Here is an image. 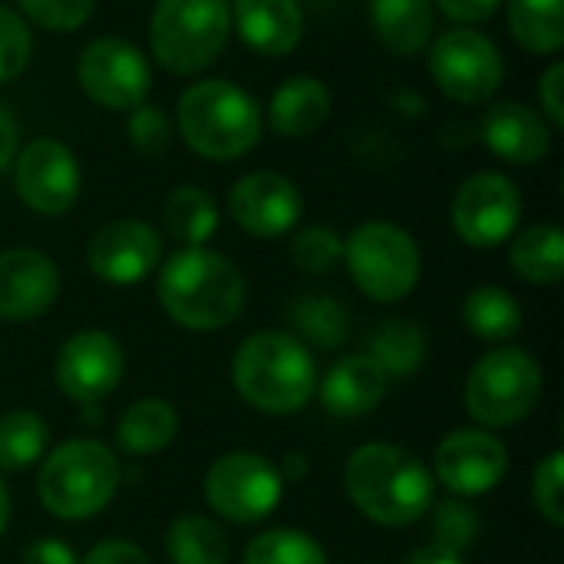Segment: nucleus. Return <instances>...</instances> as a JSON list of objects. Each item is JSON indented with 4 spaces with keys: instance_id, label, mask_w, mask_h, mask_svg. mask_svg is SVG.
I'll return each instance as SVG.
<instances>
[{
    "instance_id": "nucleus-1",
    "label": "nucleus",
    "mask_w": 564,
    "mask_h": 564,
    "mask_svg": "<svg viewBox=\"0 0 564 564\" xmlns=\"http://www.w3.org/2000/svg\"><path fill=\"white\" fill-rule=\"evenodd\" d=\"M350 502L377 525H410L433 509V473L426 463L390 443L360 446L344 469Z\"/></svg>"
},
{
    "instance_id": "nucleus-2",
    "label": "nucleus",
    "mask_w": 564,
    "mask_h": 564,
    "mask_svg": "<svg viewBox=\"0 0 564 564\" xmlns=\"http://www.w3.org/2000/svg\"><path fill=\"white\" fill-rule=\"evenodd\" d=\"M159 304L185 330L212 334L228 327L248 297L241 271L218 251L182 248L159 271Z\"/></svg>"
},
{
    "instance_id": "nucleus-3",
    "label": "nucleus",
    "mask_w": 564,
    "mask_h": 564,
    "mask_svg": "<svg viewBox=\"0 0 564 564\" xmlns=\"http://www.w3.org/2000/svg\"><path fill=\"white\" fill-rule=\"evenodd\" d=\"M235 390L261 413L288 416L307 406L317 390V364L304 340L284 330H258L241 340L231 364Z\"/></svg>"
},
{
    "instance_id": "nucleus-4",
    "label": "nucleus",
    "mask_w": 564,
    "mask_h": 564,
    "mask_svg": "<svg viewBox=\"0 0 564 564\" xmlns=\"http://www.w3.org/2000/svg\"><path fill=\"white\" fill-rule=\"evenodd\" d=\"M185 145L208 162H235L261 142L258 99L228 79H198L175 109Z\"/></svg>"
},
{
    "instance_id": "nucleus-5",
    "label": "nucleus",
    "mask_w": 564,
    "mask_h": 564,
    "mask_svg": "<svg viewBox=\"0 0 564 564\" xmlns=\"http://www.w3.org/2000/svg\"><path fill=\"white\" fill-rule=\"evenodd\" d=\"M119 489V463L96 440H69L40 466V502L50 516L79 522L102 512Z\"/></svg>"
},
{
    "instance_id": "nucleus-6",
    "label": "nucleus",
    "mask_w": 564,
    "mask_h": 564,
    "mask_svg": "<svg viewBox=\"0 0 564 564\" xmlns=\"http://www.w3.org/2000/svg\"><path fill=\"white\" fill-rule=\"evenodd\" d=\"M228 33V0H155L149 46L162 69L175 76H195L221 56Z\"/></svg>"
},
{
    "instance_id": "nucleus-7",
    "label": "nucleus",
    "mask_w": 564,
    "mask_h": 564,
    "mask_svg": "<svg viewBox=\"0 0 564 564\" xmlns=\"http://www.w3.org/2000/svg\"><path fill=\"white\" fill-rule=\"evenodd\" d=\"M344 264L354 284L380 304L403 301L413 294L423 274L420 245L393 221H364L344 238Z\"/></svg>"
},
{
    "instance_id": "nucleus-8",
    "label": "nucleus",
    "mask_w": 564,
    "mask_h": 564,
    "mask_svg": "<svg viewBox=\"0 0 564 564\" xmlns=\"http://www.w3.org/2000/svg\"><path fill=\"white\" fill-rule=\"evenodd\" d=\"M539 400L542 367L519 347H499L486 354L466 380V410L489 430L525 420Z\"/></svg>"
},
{
    "instance_id": "nucleus-9",
    "label": "nucleus",
    "mask_w": 564,
    "mask_h": 564,
    "mask_svg": "<svg viewBox=\"0 0 564 564\" xmlns=\"http://www.w3.org/2000/svg\"><path fill=\"white\" fill-rule=\"evenodd\" d=\"M430 73L446 99L463 106H482L502 89L506 63L499 46L486 33L473 26H456L433 40Z\"/></svg>"
},
{
    "instance_id": "nucleus-10",
    "label": "nucleus",
    "mask_w": 564,
    "mask_h": 564,
    "mask_svg": "<svg viewBox=\"0 0 564 564\" xmlns=\"http://www.w3.org/2000/svg\"><path fill=\"white\" fill-rule=\"evenodd\" d=\"M284 496L281 466L264 459L261 453L235 449L212 463L205 476V499L212 512L235 525H251L268 519Z\"/></svg>"
},
{
    "instance_id": "nucleus-11",
    "label": "nucleus",
    "mask_w": 564,
    "mask_h": 564,
    "mask_svg": "<svg viewBox=\"0 0 564 564\" xmlns=\"http://www.w3.org/2000/svg\"><path fill=\"white\" fill-rule=\"evenodd\" d=\"M76 83L96 106L129 112L149 99L152 66L135 43L122 36H99L83 46L76 59Z\"/></svg>"
},
{
    "instance_id": "nucleus-12",
    "label": "nucleus",
    "mask_w": 564,
    "mask_h": 564,
    "mask_svg": "<svg viewBox=\"0 0 564 564\" xmlns=\"http://www.w3.org/2000/svg\"><path fill=\"white\" fill-rule=\"evenodd\" d=\"M449 218L469 248H496L519 228L522 192L502 172H476L456 188Z\"/></svg>"
},
{
    "instance_id": "nucleus-13",
    "label": "nucleus",
    "mask_w": 564,
    "mask_h": 564,
    "mask_svg": "<svg viewBox=\"0 0 564 564\" xmlns=\"http://www.w3.org/2000/svg\"><path fill=\"white\" fill-rule=\"evenodd\" d=\"M13 185L20 202L36 215H66L83 188L79 162L59 139H33L13 159Z\"/></svg>"
},
{
    "instance_id": "nucleus-14",
    "label": "nucleus",
    "mask_w": 564,
    "mask_h": 564,
    "mask_svg": "<svg viewBox=\"0 0 564 564\" xmlns=\"http://www.w3.org/2000/svg\"><path fill=\"white\" fill-rule=\"evenodd\" d=\"M122 370H126L122 347L106 330L73 334L59 347L53 364L56 387L83 406H96L99 400H106L119 387Z\"/></svg>"
},
{
    "instance_id": "nucleus-15",
    "label": "nucleus",
    "mask_w": 564,
    "mask_h": 564,
    "mask_svg": "<svg viewBox=\"0 0 564 564\" xmlns=\"http://www.w3.org/2000/svg\"><path fill=\"white\" fill-rule=\"evenodd\" d=\"M162 261V235L139 218H116L102 228L86 245V264L89 271L116 288L139 284L149 278Z\"/></svg>"
},
{
    "instance_id": "nucleus-16",
    "label": "nucleus",
    "mask_w": 564,
    "mask_h": 564,
    "mask_svg": "<svg viewBox=\"0 0 564 564\" xmlns=\"http://www.w3.org/2000/svg\"><path fill=\"white\" fill-rule=\"evenodd\" d=\"M228 208L241 231L254 238H281L297 228L304 215V195L288 175L261 169L235 182Z\"/></svg>"
},
{
    "instance_id": "nucleus-17",
    "label": "nucleus",
    "mask_w": 564,
    "mask_h": 564,
    "mask_svg": "<svg viewBox=\"0 0 564 564\" xmlns=\"http://www.w3.org/2000/svg\"><path fill=\"white\" fill-rule=\"evenodd\" d=\"M436 479L456 492V496H482L492 492L506 469H509V449L502 446V440H496L492 433L476 430H456L449 433L440 449H436Z\"/></svg>"
},
{
    "instance_id": "nucleus-18",
    "label": "nucleus",
    "mask_w": 564,
    "mask_h": 564,
    "mask_svg": "<svg viewBox=\"0 0 564 564\" xmlns=\"http://www.w3.org/2000/svg\"><path fill=\"white\" fill-rule=\"evenodd\" d=\"M59 297V271L36 248L0 251V321H33Z\"/></svg>"
},
{
    "instance_id": "nucleus-19",
    "label": "nucleus",
    "mask_w": 564,
    "mask_h": 564,
    "mask_svg": "<svg viewBox=\"0 0 564 564\" xmlns=\"http://www.w3.org/2000/svg\"><path fill=\"white\" fill-rule=\"evenodd\" d=\"M482 142L502 162L535 165L552 152V126L525 102L502 99L486 109Z\"/></svg>"
},
{
    "instance_id": "nucleus-20",
    "label": "nucleus",
    "mask_w": 564,
    "mask_h": 564,
    "mask_svg": "<svg viewBox=\"0 0 564 564\" xmlns=\"http://www.w3.org/2000/svg\"><path fill=\"white\" fill-rule=\"evenodd\" d=\"M231 26L258 56H288L304 40V13L297 0H235Z\"/></svg>"
},
{
    "instance_id": "nucleus-21",
    "label": "nucleus",
    "mask_w": 564,
    "mask_h": 564,
    "mask_svg": "<svg viewBox=\"0 0 564 564\" xmlns=\"http://www.w3.org/2000/svg\"><path fill=\"white\" fill-rule=\"evenodd\" d=\"M330 89L317 76L284 79L268 102V126L281 139H307L330 119Z\"/></svg>"
},
{
    "instance_id": "nucleus-22",
    "label": "nucleus",
    "mask_w": 564,
    "mask_h": 564,
    "mask_svg": "<svg viewBox=\"0 0 564 564\" xmlns=\"http://www.w3.org/2000/svg\"><path fill=\"white\" fill-rule=\"evenodd\" d=\"M387 383L390 380L383 377V370L367 354H357L337 360L324 373V380H317V390H321V403L330 413L364 416L380 406V400L387 397Z\"/></svg>"
},
{
    "instance_id": "nucleus-23",
    "label": "nucleus",
    "mask_w": 564,
    "mask_h": 564,
    "mask_svg": "<svg viewBox=\"0 0 564 564\" xmlns=\"http://www.w3.org/2000/svg\"><path fill=\"white\" fill-rule=\"evenodd\" d=\"M377 40L397 56H416L433 43V0H370Z\"/></svg>"
},
{
    "instance_id": "nucleus-24",
    "label": "nucleus",
    "mask_w": 564,
    "mask_h": 564,
    "mask_svg": "<svg viewBox=\"0 0 564 564\" xmlns=\"http://www.w3.org/2000/svg\"><path fill=\"white\" fill-rule=\"evenodd\" d=\"M367 357L383 370L387 380H406L426 360V334L416 321L387 317L367 334Z\"/></svg>"
},
{
    "instance_id": "nucleus-25",
    "label": "nucleus",
    "mask_w": 564,
    "mask_h": 564,
    "mask_svg": "<svg viewBox=\"0 0 564 564\" xmlns=\"http://www.w3.org/2000/svg\"><path fill=\"white\" fill-rule=\"evenodd\" d=\"M178 433V413L169 400L159 397H145L135 400L116 426V440L126 453L132 456H149L165 449Z\"/></svg>"
},
{
    "instance_id": "nucleus-26",
    "label": "nucleus",
    "mask_w": 564,
    "mask_h": 564,
    "mask_svg": "<svg viewBox=\"0 0 564 564\" xmlns=\"http://www.w3.org/2000/svg\"><path fill=\"white\" fill-rule=\"evenodd\" d=\"M512 271L529 284H558L564 278V235L558 225H532L512 238Z\"/></svg>"
},
{
    "instance_id": "nucleus-27",
    "label": "nucleus",
    "mask_w": 564,
    "mask_h": 564,
    "mask_svg": "<svg viewBox=\"0 0 564 564\" xmlns=\"http://www.w3.org/2000/svg\"><path fill=\"white\" fill-rule=\"evenodd\" d=\"M512 40L535 56H555L564 46V0H506Z\"/></svg>"
},
{
    "instance_id": "nucleus-28",
    "label": "nucleus",
    "mask_w": 564,
    "mask_h": 564,
    "mask_svg": "<svg viewBox=\"0 0 564 564\" xmlns=\"http://www.w3.org/2000/svg\"><path fill=\"white\" fill-rule=\"evenodd\" d=\"M288 324L297 340H311L314 347H340L350 334V314L334 294H301L288 307Z\"/></svg>"
},
{
    "instance_id": "nucleus-29",
    "label": "nucleus",
    "mask_w": 564,
    "mask_h": 564,
    "mask_svg": "<svg viewBox=\"0 0 564 564\" xmlns=\"http://www.w3.org/2000/svg\"><path fill=\"white\" fill-rule=\"evenodd\" d=\"M162 221L169 238H175L182 248H205L218 228V202L198 185H182L169 195Z\"/></svg>"
},
{
    "instance_id": "nucleus-30",
    "label": "nucleus",
    "mask_w": 564,
    "mask_h": 564,
    "mask_svg": "<svg viewBox=\"0 0 564 564\" xmlns=\"http://www.w3.org/2000/svg\"><path fill=\"white\" fill-rule=\"evenodd\" d=\"M463 321L479 340H509L522 330V307L506 288H476L463 304Z\"/></svg>"
},
{
    "instance_id": "nucleus-31",
    "label": "nucleus",
    "mask_w": 564,
    "mask_h": 564,
    "mask_svg": "<svg viewBox=\"0 0 564 564\" xmlns=\"http://www.w3.org/2000/svg\"><path fill=\"white\" fill-rule=\"evenodd\" d=\"M172 564H228V535L205 516H178L165 532Z\"/></svg>"
},
{
    "instance_id": "nucleus-32",
    "label": "nucleus",
    "mask_w": 564,
    "mask_h": 564,
    "mask_svg": "<svg viewBox=\"0 0 564 564\" xmlns=\"http://www.w3.org/2000/svg\"><path fill=\"white\" fill-rule=\"evenodd\" d=\"M46 423L30 410H13L0 416V469H30L46 449Z\"/></svg>"
},
{
    "instance_id": "nucleus-33",
    "label": "nucleus",
    "mask_w": 564,
    "mask_h": 564,
    "mask_svg": "<svg viewBox=\"0 0 564 564\" xmlns=\"http://www.w3.org/2000/svg\"><path fill=\"white\" fill-rule=\"evenodd\" d=\"M245 564H327V555L307 532L274 529L245 549Z\"/></svg>"
},
{
    "instance_id": "nucleus-34",
    "label": "nucleus",
    "mask_w": 564,
    "mask_h": 564,
    "mask_svg": "<svg viewBox=\"0 0 564 564\" xmlns=\"http://www.w3.org/2000/svg\"><path fill=\"white\" fill-rule=\"evenodd\" d=\"M291 261L307 274H327L344 261V238L327 225L301 228L291 238Z\"/></svg>"
},
{
    "instance_id": "nucleus-35",
    "label": "nucleus",
    "mask_w": 564,
    "mask_h": 564,
    "mask_svg": "<svg viewBox=\"0 0 564 564\" xmlns=\"http://www.w3.org/2000/svg\"><path fill=\"white\" fill-rule=\"evenodd\" d=\"M479 535V516L463 499H446L433 509V545L463 555Z\"/></svg>"
},
{
    "instance_id": "nucleus-36",
    "label": "nucleus",
    "mask_w": 564,
    "mask_h": 564,
    "mask_svg": "<svg viewBox=\"0 0 564 564\" xmlns=\"http://www.w3.org/2000/svg\"><path fill=\"white\" fill-rule=\"evenodd\" d=\"M23 20L50 33H73L89 23L96 0H17Z\"/></svg>"
},
{
    "instance_id": "nucleus-37",
    "label": "nucleus",
    "mask_w": 564,
    "mask_h": 564,
    "mask_svg": "<svg viewBox=\"0 0 564 564\" xmlns=\"http://www.w3.org/2000/svg\"><path fill=\"white\" fill-rule=\"evenodd\" d=\"M33 56V33L30 23L0 3V83L17 79Z\"/></svg>"
},
{
    "instance_id": "nucleus-38",
    "label": "nucleus",
    "mask_w": 564,
    "mask_h": 564,
    "mask_svg": "<svg viewBox=\"0 0 564 564\" xmlns=\"http://www.w3.org/2000/svg\"><path fill=\"white\" fill-rule=\"evenodd\" d=\"M532 499H535V509L542 512V519L555 529L564 525V453L555 449L549 453L539 469H535V479H532Z\"/></svg>"
},
{
    "instance_id": "nucleus-39",
    "label": "nucleus",
    "mask_w": 564,
    "mask_h": 564,
    "mask_svg": "<svg viewBox=\"0 0 564 564\" xmlns=\"http://www.w3.org/2000/svg\"><path fill=\"white\" fill-rule=\"evenodd\" d=\"M126 132H129V145L139 155H162L172 145V122H169V116L159 106H149V102L129 109Z\"/></svg>"
},
{
    "instance_id": "nucleus-40",
    "label": "nucleus",
    "mask_w": 564,
    "mask_h": 564,
    "mask_svg": "<svg viewBox=\"0 0 564 564\" xmlns=\"http://www.w3.org/2000/svg\"><path fill=\"white\" fill-rule=\"evenodd\" d=\"M539 102H542V112L549 116V126L552 129H562L564 126V63L555 59L542 79H539Z\"/></svg>"
},
{
    "instance_id": "nucleus-41",
    "label": "nucleus",
    "mask_w": 564,
    "mask_h": 564,
    "mask_svg": "<svg viewBox=\"0 0 564 564\" xmlns=\"http://www.w3.org/2000/svg\"><path fill=\"white\" fill-rule=\"evenodd\" d=\"M79 564H152V562H149V555H145L139 545H132V542H126V539H106V542L93 545V549H89V555H86Z\"/></svg>"
},
{
    "instance_id": "nucleus-42",
    "label": "nucleus",
    "mask_w": 564,
    "mask_h": 564,
    "mask_svg": "<svg viewBox=\"0 0 564 564\" xmlns=\"http://www.w3.org/2000/svg\"><path fill=\"white\" fill-rule=\"evenodd\" d=\"M436 7L453 23H482L502 7V0H436Z\"/></svg>"
},
{
    "instance_id": "nucleus-43",
    "label": "nucleus",
    "mask_w": 564,
    "mask_h": 564,
    "mask_svg": "<svg viewBox=\"0 0 564 564\" xmlns=\"http://www.w3.org/2000/svg\"><path fill=\"white\" fill-rule=\"evenodd\" d=\"M23 564H79L76 552L59 539H36L23 549Z\"/></svg>"
},
{
    "instance_id": "nucleus-44",
    "label": "nucleus",
    "mask_w": 564,
    "mask_h": 564,
    "mask_svg": "<svg viewBox=\"0 0 564 564\" xmlns=\"http://www.w3.org/2000/svg\"><path fill=\"white\" fill-rule=\"evenodd\" d=\"M20 152V129H17V116L0 102V175L10 169V162Z\"/></svg>"
},
{
    "instance_id": "nucleus-45",
    "label": "nucleus",
    "mask_w": 564,
    "mask_h": 564,
    "mask_svg": "<svg viewBox=\"0 0 564 564\" xmlns=\"http://www.w3.org/2000/svg\"><path fill=\"white\" fill-rule=\"evenodd\" d=\"M406 564H463V555H453V552H443L436 545H426V549L413 552Z\"/></svg>"
},
{
    "instance_id": "nucleus-46",
    "label": "nucleus",
    "mask_w": 564,
    "mask_h": 564,
    "mask_svg": "<svg viewBox=\"0 0 564 564\" xmlns=\"http://www.w3.org/2000/svg\"><path fill=\"white\" fill-rule=\"evenodd\" d=\"M7 522H10V496H7V486L0 479V535L7 532Z\"/></svg>"
}]
</instances>
